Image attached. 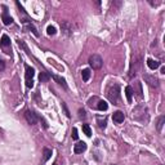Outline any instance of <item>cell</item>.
I'll return each mask as SVG.
<instances>
[{"mask_svg":"<svg viewBox=\"0 0 165 165\" xmlns=\"http://www.w3.org/2000/svg\"><path fill=\"white\" fill-rule=\"evenodd\" d=\"M17 44H18V46H20V48H22L25 52H26V53H27V56H31V53H30V49H29V46L26 45V43H25L23 40L18 39V40H17Z\"/></svg>","mask_w":165,"mask_h":165,"instance_id":"cell-20","label":"cell"},{"mask_svg":"<svg viewBox=\"0 0 165 165\" xmlns=\"http://www.w3.org/2000/svg\"><path fill=\"white\" fill-rule=\"evenodd\" d=\"M82 132H84L88 137L92 136V129H90V126L88 125V124H82Z\"/></svg>","mask_w":165,"mask_h":165,"instance_id":"cell-25","label":"cell"},{"mask_svg":"<svg viewBox=\"0 0 165 165\" xmlns=\"http://www.w3.org/2000/svg\"><path fill=\"white\" fill-rule=\"evenodd\" d=\"M62 107H63V111H65L66 116H67V117H71V114H70V111H68V108H67V104H66L65 102H62Z\"/></svg>","mask_w":165,"mask_h":165,"instance_id":"cell-29","label":"cell"},{"mask_svg":"<svg viewBox=\"0 0 165 165\" xmlns=\"http://www.w3.org/2000/svg\"><path fill=\"white\" fill-rule=\"evenodd\" d=\"M5 70V62L0 58V71H4Z\"/></svg>","mask_w":165,"mask_h":165,"instance_id":"cell-31","label":"cell"},{"mask_svg":"<svg viewBox=\"0 0 165 165\" xmlns=\"http://www.w3.org/2000/svg\"><path fill=\"white\" fill-rule=\"evenodd\" d=\"M43 155H44V159H43V163H41V165H44V163H46V161L52 158V150H50V148L44 147L43 148Z\"/></svg>","mask_w":165,"mask_h":165,"instance_id":"cell-16","label":"cell"},{"mask_svg":"<svg viewBox=\"0 0 165 165\" xmlns=\"http://www.w3.org/2000/svg\"><path fill=\"white\" fill-rule=\"evenodd\" d=\"M79 117H80V119H85V117H87V112H85V110H82V108L79 110Z\"/></svg>","mask_w":165,"mask_h":165,"instance_id":"cell-30","label":"cell"},{"mask_svg":"<svg viewBox=\"0 0 165 165\" xmlns=\"http://www.w3.org/2000/svg\"><path fill=\"white\" fill-rule=\"evenodd\" d=\"M142 66V58L141 57H134L133 56V59H132V63H130V70H129V78H133V76L137 75V71L141 68Z\"/></svg>","mask_w":165,"mask_h":165,"instance_id":"cell-3","label":"cell"},{"mask_svg":"<svg viewBox=\"0 0 165 165\" xmlns=\"http://www.w3.org/2000/svg\"><path fill=\"white\" fill-rule=\"evenodd\" d=\"M125 94H126V100H128V102L130 103L132 100H133V88H132L130 85H128V87L125 88Z\"/></svg>","mask_w":165,"mask_h":165,"instance_id":"cell-19","label":"cell"},{"mask_svg":"<svg viewBox=\"0 0 165 165\" xmlns=\"http://www.w3.org/2000/svg\"><path fill=\"white\" fill-rule=\"evenodd\" d=\"M88 63H89V66L93 70H100L103 66V59H102V57L98 56V54H92V56L89 57V59H88Z\"/></svg>","mask_w":165,"mask_h":165,"instance_id":"cell-4","label":"cell"},{"mask_svg":"<svg viewBox=\"0 0 165 165\" xmlns=\"http://www.w3.org/2000/svg\"><path fill=\"white\" fill-rule=\"evenodd\" d=\"M107 98L111 103L114 104H119L120 102V85L119 84H114L108 88L107 90Z\"/></svg>","mask_w":165,"mask_h":165,"instance_id":"cell-2","label":"cell"},{"mask_svg":"<svg viewBox=\"0 0 165 165\" xmlns=\"http://www.w3.org/2000/svg\"><path fill=\"white\" fill-rule=\"evenodd\" d=\"M132 117L137 121L141 123H147L148 121V110L145 104H138L133 108L132 111Z\"/></svg>","mask_w":165,"mask_h":165,"instance_id":"cell-1","label":"cell"},{"mask_svg":"<svg viewBox=\"0 0 165 165\" xmlns=\"http://www.w3.org/2000/svg\"><path fill=\"white\" fill-rule=\"evenodd\" d=\"M0 46L4 50V53H7L8 56H12V52H10V39L7 34H3L1 39H0Z\"/></svg>","mask_w":165,"mask_h":165,"instance_id":"cell-6","label":"cell"},{"mask_svg":"<svg viewBox=\"0 0 165 165\" xmlns=\"http://www.w3.org/2000/svg\"><path fill=\"white\" fill-rule=\"evenodd\" d=\"M25 30H26V31H31L32 34H34L36 38H39V36H40V34H39V31H38V29H36V27H35L32 23H27V25H25Z\"/></svg>","mask_w":165,"mask_h":165,"instance_id":"cell-15","label":"cell"},{"mask_svg":"<svg viewBox=\"0 0 165 165\" xmlns=\"http://www.w3.org/2000/svg\"><path fill=\"white\" fill-rule=\"evenodd\" d=\"M61 29H62V32L66 35V36H70V35H72V25H71V22L68 21H63L61 23Z\"/></svg>","mask_w":165,"mask_h":165,"instance_id":"cell-11","label":"cell"},{"mask_svg":"<svg viewBox=\"0 0 165 165\" xmlns=\"http://www.w3.org/2000/svg\"><path fill=\"white\" fill-rule=\"evenodd\" d=\"M143 79H145V81L147 82L148 87H151V88H159V85H160V81H159V79L156 78L155 75L143 74Z\"/></svg>","mask_w":165,"mask_h":165,"instance_id":"cell-7","label":"cell"},{"mask_svg":"<svg viewBox=\"0 0 165 165\" xmlns=\"http://www.w3.org/2000/svg\"><path fill=\"white\" fill-rule=\"evenodd\" d=\"M1 21L5 26H9V25L13 23V18L9 16V12H8V7L3 5V13H1Z\"/></svg>","mask_w":165,"mask_h":165,"instance_id":"cell-9","label":"cell"},{"mask_svg":"<svg viewBox=\"0 0 165 165\" xmlns=\"http://www.w3.org/2000/svg\"><path fill=\"white\" fill-rule=\"evenodd\" d=\"M90 74H92V72H90L89 68H84V70L81 71V78H82V80H84V81H88V80H89V79H90Z\"/></svg>","mask_w":165,"mask_h":165,"instance_id":"cell-21","label":"cell"},{"mask_svg":"<svg viewBox=\"0 0 165 165\" xmlns=\"http://www.w3.org/2000/svg\"><path fill=\"white\" fill-rule=\"evenodd\" d=\"M87 150V143L85 142H78L75 146H74V152L75 153H82L84 151Z\"/></svg>","mask_w":165,"mask_h":165,"instance_id":"cell-14","label":"cell"},{"mask_svg":"<svg viewBox=\"0 0 165 165\" xmlns=\"http://www.w3.org/2000/svg\"><path fill=\"white\" fill-rule=\"evenodd\" d=\"M25 70H26V74H25V78H26V87L29 89H31L34 87V75H35V70L29 65H25Z\"/></svg>","mask_w":165,"mask_h":165,"instance_id":"cell-5","label":"cell"},{"mask_svg":"<svg viewBox=\"0 0 165 165\" xmlns=\"http://www.w3.org/2000/svg\"><path fill=\"white\" fill-rule=\"evenodd\" d=\"M97 123H98V126H100L101 129H104L106 128V125H107V120L104 119H102V117H97Z\"/></svg>","mask_w":165,"mask_h":165,"instance_id":"cell-24","label":"cell"},{"mask_svg":"<svg viewBox=\"0 0 165 165\" xmlns=\"http://www.w3.org/2000/svg\"><path fill=\"white\" fill-rule=\"evenodd\" d=\"M50 78L53 79V80L56 81L57 84H59V85H61V87L63 88V89H66V90L68 89V87H67V82H66L65 78H62V76H59V75H50Z\"/></svg>","mask_w":165,"mask_h":165,"instance_id":"cell-12","label":"cell"},{"mask_svg":"<svg viewBox=\"0 0 165 165\" xmlns=\"http://www.w3.org/2000/svg\"><path fill=\"white\" fill-rule=\"evenodd\" d=\"M161 74H165V67H161Z\"/></svg>","mask_w":165,"mask_h":165,"instance_id":"cell-33","label":"cell"},{"mask_svg":"<svg viewBox=\"0 0 165 165\" xmlns=\"http://www.w3.org/2000/svg\"><path fill=\"white\" fill-rule=\"evenodd\" d=\"M124 119H125V115H124V112H121V111H116L112 115V120L116 124H121L124 121Z\"/></svg>","mask_w":165,"mask_h":165,"instance_id":"cell-13","label":"cell"},{"mask_svg":"<svg viewBox=\"0 0 165 165\" xmlns=\"http://www.w3.org/2000/svg\"><path fill=\"white\" fill-rule=\"evenodd\" d=\"M136 87H137V95H138V98H142V85H141V82L139 81H136Z\"/></svg>","mask_w":165,"mask_h":165,"instance_id":"cell-26","label":"cell"},{"mask_svg":"<svg viewBox=\"0 0 165 165\" xmlns=\"http://www.w3.org/2000/svg\"><path fill=\"white\" fill-rule=\"evenodd\" d=\"M53 165H59V164H58V163H54V164H53Z\"/></svg>","mask_w":165,"mask_h":165,"instance_id":"cell-34","label":"cell"},{"mask_svg":"<svg viewBox=\"0 0 165 165\" xmlns=\"http://www.w3.org/2000/svg\"><path fill=\"white\" fill-rule=\"evenodd\" d=\"M25 117H26L27 123H29L30 125H35V124L38 123V114H35L31 110H27V111L25 112Z\"/></svg>","mask_w":165,"mask_h":165,"instance_id":"cell-10","label":"cell"},{"mask_svg":"<svg viewBox=\"0 0 165 165\" xmlns=\"http://www.w3.org/2000/svg\"><path fill=\"white\" fill-rule=\"evenodd\" d=\"M71 137H72V139H75V141H78V139H79L78 129H76V128H72V132H71Z\"/></svg>","mask_w":165,"mask_h":165,"instance_id":"cell-28","label":"cell"},{"mask_svg":"<svg viewBox=\"0 0 165 165\" xmlns=\"http://www.w3.org/2000/svg\"><path fill=\"white\" fill-rule=\"evenodd\" d=\"M56 32H57V29L54 26H48V27H46V34H48L49 36L56 35Z\"/></svg>","mask_w":165,"mask_h":165,"instance_id":"cell-27","label":"cell"},{"mask_svg":"<svg viewBox=\"0 0 165 165\" xmlns=\"http://www.w3.org/2000/svg\"><path fill=\"white\" fill-rule=\"evenodd\" d=\"M150 4L152 5V7H158V5L161 4V1H150Z\"/></svg>","mask_w":165,"mask_h":165,"instance_id":"cell-32","label":"cell"},{"mask_svg":"<svg viewBox=\"0 0 165 165\" xmlns=\"http://www.w3.org/2000/svg\"><path fill=\"white\" fill-rule=\"evenodd\" d=\"M50 79V74H48V72H40V75H39V80H40V82H46Z\"/></svg>","mask_w":165,"mask_h":165,"instance_id":"cell-22","label":"cell"},{"mask_svg":"<svg viewBox=\"0 0 165 165\" xmlns=\"http://www.w3.org/2000/svg\"><path fill=\"white\" fill-rule=\"evenodd\" d=\"M107 108H108L107 102H104V101H98L97 110H100V111H107Z\"/></svg>","mask_w":165,"mask_h":165,"instance_id":"cell-23","label":"cell"},{"mask_svg":"<svg viewBox=\"0 0 165 165\" xmlns=\"http://www.w3.org/2000/svg\"><path fill=\"white\" fill-rule=\"evenodd\" d=\"M147 66H148V68H150V70H156V68L160 67V62L155 61V59L148 58L147 59Z\"/></svg>","mask_w":165,"mask_h":165,"instance_id":"cell-17","label":"cell"},{"mask_svg":"<svg viewBox=\"0 0 165 165\" xmlns=\"http://www.w3.org/2000/svg\"><path fill=\"white\" fill-rule=\"evenodd\" d=\"M16 5L18 7V9H20V16H21V22L22 23H25V25H27V23H32V20L27 16V13L25 12V9H23V7L21 5V3L20 1H16Z\"/></svg>","mask_w":165,"mask_h":165,"instance_id":"cell-8","label":"cell"},{"mask_svg":"<svg viewBox=\"0 0 165 165\" xmlns=\"http://www.w3.org/2000/svg\"><path fill=\"white\" fill-rule=\"evenodd\" d=\"M164 124H165V116H164V115H161V116H159L158 123H156V129H158L159 133H161V132H163Z\"/></svg>","mask_w":165,"mask_h":165,"instance_id":"cell-18","label":"cell"}]
</instances>
